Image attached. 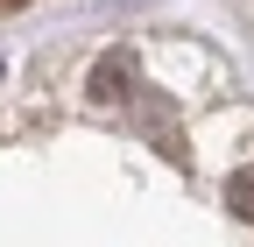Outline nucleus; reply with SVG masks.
<instances>
[{"label": "nucleus", "mask_w": 254, "mask_h": 247, "mask_svg": "<svg viewBox=\"0 0 254 247\" xmlns=\"http://www.w3.org/2000/svg\"><path fill=\"white\" fill-rule=\"evenodd\" d=\"M92 99H127V57L113 50V57H99V64H92Z\"/></svg>", "instance_id": "1"}, {"label": "nucleus", "mask_w": 254, "mask_h": 247, "mask_svg": "<svg viewBox=\"0 0 254 247\" xmlns=\"http://www.w3.org/2000/svg\"><path fill=\"white\" fill-rule=\"evenodd\" d=\"M226 205H233V212H240V219H254V163H247V170H233V177H226Z\"/></svg>", "instance_id": "2"}, {"label": "nucleus", "mask_w": 254, "mask_h": 247, "mask_svg": "<svg viewBox=\"0 0 254 247\" xmlns=\"http://www.w3.org/2000/svg\"><path fill=\"white\" fill-rule=\"evenodd\" d=\"M21 7H28V0H0V14H21Z\"/></svg>", "instance_id": "3"}]
</instances>
